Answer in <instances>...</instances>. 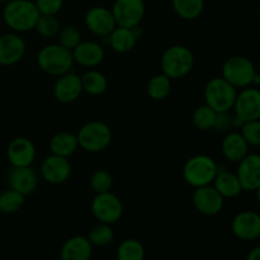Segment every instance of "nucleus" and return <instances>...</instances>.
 Listing matches in <instances>:
<instances>
[{
	"instance_id": "1",
	"label": "nucleus",
	"mask_w": 260,
	"mask_h": 260,
	"mask_svg": "<svg viewBox=\"0 0 260 260\" xmlns=\"http://www.w3.org/2000/svg\"><path fill=\"white\" fill-rule=\"evenodd\" d=\"M37 5L30 0H9L3 9L5 24L14 32H28L35 29L40 18Z\"/></svg>"
},
{
	"instance_id": "2",
	"label": "nucleus",
	"mask_w": 260,
	"mask_h": 260,
	"mask_svg": "<svg viewBox=\"0 0 260 260\" xmlns=\"http://www.w3.org/2000/svg\"><path fill=\"white\" fill-rule=\"evenodd\" d=\"M38 68L51 76H60L69 73L74 65L73 51L60 43L46 45L37 55Z\"/></svg>"
},
{
	"instance_id": "3",
	"label": "nucleus",
	"mask_w": 260,
	"mask_h": 260,
	"mask_svg": "<svg viewBox=\"0 0 260 260\" xmlns=\"http://www.w3.org/2000/svg\"><path fill=\"white\" fill-rule=\"evenodd\" d=\"M217 173V162L208 155H194L183 168V178L193 188L212 184Z\"/></svg>"
},
{
	"instance_id": "4",
	"label": "nucleus",
	"mask_w": 260,
	"mask_h": 260,
	"mask_svg": "<svg viewBox=\"0 0 260 260\" xmlns=\"http://www.w3.org/2000/svg\"><path fill=\"white\" fill-rule=\"evenodd\" d=\"M160 66L162 73L170 79L184 78L194 66V55L185 46H172L162 53Z\"/></svg>"
},
{
	"instance_id": "5",
	"label": "nucleus",
	"mask_w": 260,
	"mask_h": 260,
	"mask_svg": "<svg viewBox=\"0 0 260 260\" xmlns=\"http://www.w3.org/2000/svg\"><path fill=\"white\" fill-rule=\"evenodd\" d=\"M79 146L88 152H101L112 142V131L107 123L102 121H90L79 128Z\"/></svg>"
},
{
	"instance_id": "6",
	"label": "nucleus",
	"mask_w": 260,
	"mask_h": 260,
	"mask_svg": "<svg viewBox=\"0 0 260 260\" xmlns=\"http://www.w3.org/2000/svg\"><path fill=\"white\" fill-rule=\"evenodd\" d=\"M236 88L223 78H213L206 84L205 101L207 106L217 113L229 112L234 108L236 99Z\"/></svg>"
},
{
	"instance_id": "7",
	"label": "nucleus",
	"mask_w": 260,
	"mask_h": 260,
	"mask_svg": "<svg viewBox=\"0 0 260 260\" xmlns=\"http://www.w3.org/2000/svg\"><path fill=\"white\" fill-rule=\"evenodd\" d=\"M255 74L254 63L244 56H233L222 66V78L235 88H246L253 84Z\"/></svg>"
},
{
	"instance_id": "8",
	"label": "nucleus",
	"mask_w": 260,
	"mask_h": 260,
	"mask_svg": "<svg viewBox=\"0 0 260 260\" xmlns=\"http://www.w3.org/2000/svg\"><path fill=\"white\" fill-rule=\"evenodd\" d=\"M91 213L94 217L103 223H116L123 215V205L118 196L109 192L96 193L94 200L91 201Z\"/></svg>"
},
{
	"instance_id": "9",
	"label": "nucleus",
	"mask_w": 260,
	"mask_h": 260,
	"mask_svg": "<svg viewBox=\"0 0 260 260\" xmlns=\"http://www.w3.org/2000/svg\"><path fill=\"white\" fill-rule=\"evenodd\" d=\"M111 10L117 25L135 28L141 24L146 8L144 0H116Z\"/></svg>"
},
{
	"instance_id": "10",
	"label": "nucleus",
	"mask_w": 260,
	"mask_h": 260,
	"mask_svg": "<svg viewBox=\"0 0 260 260\" xmlns=\"http://www.w3.org/2000/svg\"><path fill=\"white\" fill-rule=\"evenodd\" d=\"M192 202L196 210L205 216H215L223 208L225 198L212 184L197 187L193 192Z\"/></svg>"
},
{
	"instance_id": "11",
	"label": "nucleus",
	"mask_w": 260,
	"mask_h": 260,
	"mask_svg": "<svg viewBox=\"0 0 260 260\" xmlns=\"http://www.w3.org/2000/svg\"><path fill=\"white\" fill-rule=\"evenodd\" d=\"M236 118L241 122L260 119V90L256 88H246L236 95L235 103Z\"/></svg>"
},
{
	"instance_id": "12",
	"label": "nucleus",
	"mask_w": 260,
	"mask_h": 260,
	"mask_svg": "<svg viewBox=\"0 0 260 260\" xmlns=\"http://www.w3.org/2000/svg\"><path fill=\"white\" fill-rule=\"evenodd\" d=\"M84 23L93 35L101 37H108L112 30L117 27L113 13L106 7L90 8L84 17Z\"/></svg>"
},
{
	"instance_id": "13",
	"label": "nucleus",
	"mask_w": 260,
	"mask_h": 260,
	"mask_svg": "<svg viewBox=\"0 0 260 260\" xmlns=\"http://www.w3.org/2000/svg\"><path fill=\"white\" fill-rule=\"evenodd\" d=\"M41 175L50 184H62L71 175L70 161L68 157L51 154L42 161Z\"/></svg>"
},
{
	"instance_id": "14",
	"label": "nucleus",
	"mask_w": 260,
	"mask_h": 260,
	"mask_svg": "<svg viewBox=\"0 0 260 260\" xmlns=\"http://www.w3.org/2000/svg\"><path fill=\"white\" fill-rule=\"evenodd\" d=\"M234 235L243 241H253L260 236V215L253 211H243L231 222Z\"/></svg>"
},
{
	"instance_id": "15",
	"label": "nucleus",
	"mask_w": 260,
	"mask_h": 260,
	"mask_svg": "<svg viewBox=\"0 0 260 260\" xmlns=\"http://www.w3.org/2000/svg\"><path fill=\"white\" fill-rule=\"evenodd\" d=\"M238 175L243 190L254 192L260 187V155L248 154L239 161Z\"/></svg>"
},
{
	"instance_id": "16",
	"label": "nucleus",
	"mask_w": 260,
	"mask_h": 260,
	"mask_svg": "<svg viewBox=\"0 0 260 260\" xmlns=\"http://www.w3.org/2000/svg\"><path fill=\"white\" fill-rule=\"evenodd\" d=\"M7 156L12 167H30L36 159L35 144L27 137H15L8 145Z\"/></svg>"
},
{
	"instance_id": "17",
	"label": "nucleus",
	"mask_w": 260,
	"mask_h": 260,
	"mask_svg": "<svg viewBox=\"0 0 260 260\" xmlns=\"http://www.w3.org/2000/svg\"><path fill=\"white\" fill-rule=\"evenodd\" d=\"M25 53V42L17 33L0 36V65L12 66L19 62Z\"/></svg>"
},
{
	"instance_id": "18",
	"label": "nucleus",
	"mask_w": 260,
	"mask_h": 260,
	"mask_svg": "<svg viewBox=\"0 0 260 260\" xmlns=\"http://www.w3.org/2000/svg\"><path fill=\"white\" fill-rule=\"evenodd\" d=\"M57 78L53 85V96L56 101L61 103H71L79 99V96L84 91L80 76L69 71Z\"/></svg>"
},
{
	"instance_id": "19",
	"label": "nucleus",
	"mask_w": 260,
	"mask_h": 260,
	"mask_svg": "<svg viewBox=\"0 0 260 260\" xmlns=\"http://www.w3.org/2000/svg\"><path fill=\"white\" fill-rule=\"evenodd\" d=\"M7 182L9 188L29 196L37 189L38 177L30 167H12L8 172Z\"/></svg>"
},
{
	"instance_id": "20",
	"label": "nucleus",
	"mask_w": 260,
	"mask_h": 260,
	"mask_svg": "<svg viewBox=\"0 0 260 260\" xmlns=\"http://www.w3.org/2000/svg\"><path fill=\"white\" fill-rule=\"evenodd\" d=\"M74 62L84 66V68H95L103 62L106 57L104 48L94 41H81L73 50Z\"/></svg>"
},
{
	"instance_id": "21",
	"label": "nucleus",
	"mask_w": 260,
	"mask_h": 260,
	"mask_svg": "<svg viewBox=\"0 0 260 260\" xmlns=\"http://www.w3.org/2000/svg\"><path fill=\"white\" fill-rule=\"evenodd\" d=\"M139 27L140 25L135 28H126L117 25L108 36V42L112 50L118 53H127L134 50L139 38H141V33H137Z\"/></svg>"
},
{
	"instance_id": "22",
	"label": "nucleus",
	"mask_w": 260,
	"mask_h": 260,
	"mask_svg": "<svg viewBox=\"0 0 260 260\" xmlns=\"http://www.w3.org/2000/svg\"><path fill=\"white\" fill-rule=\"evenodd\" d=\"M93 254V245L86 236L76 235L68 239L61 248L62 260H88Z\"/></svg>"
},
{
	"instance_id": "23",
	"label": "nucleus",
	"mask_w": 260,
	"mask_h": 260,
	"mask_svg": "<svg viewBox=\"0 0 260 260\" xmlns=\"http://www.w3.org/2000/svg\"><path fill=\"white\" fill-rule=\"evenodd\" d=\"M221 151L229 161L239 162L249 154V144L241 134L231 132L221 142Z\"/></svg>"
},
{
	"instance_id": "24",
	"label": "nucleus",
	"mask_w": 260,
	"mask_h": 260,
	"mask_svg": "<svg viewBox=\"0 0 260 260\" xmlns=\"http://www.w3.org/2000/svg\"><path fill=\"white\" fill-rule=\"evenodd\" d=\"M79 142L76 135L71 132H57L50 140L51 154L62 157H70L78 150Z\"/></svg>"
},
{
	"instance_id": "25",
	"label": "nucleus",
	"mask_w": 260,
	"mask_h": 260,
	"mask_svg": "<svg viewBox=\"0 0 260 260\" xmlns=\"http://www.w3.org/2000/svg\"><path fill=\"white\" fill-rule=\"evenodd\" d=\"M212 184L223 198L238 197L243 192V187H241L238 175L230 172H220L218 170Z\"/></svg>"
},
{
	"instance_id": "26",
	"label": "nucleus",
	"mask_w": 260,
	"mask_h": 260,
	"mask_svg": "<svg viewBox=\"0 0 260 260\" xmlns=\"http://www.w3.org/2000/svg\"><path fill=\"white\" fill-rule=\"evenodd\" d=\"M80 78L83 90L90 95H101L108 88V80L106 75L98 70L86 71Z\"/></svg>"
},
{
	"instance_id": "27",
	"label": "nucleus",
	"mask_w": 260,
	"mask_h": 260,
	"mask_svg": "<svg viewBox=\"0 0 260 260\" xmlns=\"http://www.w3.org/2000/svg\"><path fill=\"white\" fill-rule=\"evenodd\" d=\"M172 4L178 17L184 20L197 19L205 9V0H172Z\"/></svg>"
},
{
	"instance_id": "28",
	"label": "nucleus",
	"mask_w": 260,
	"mask_h": 260,
	"mask_svg": "<svg viewBox=\"0 0 260 260\" xmlns=\"http://www.w3.org/2000/svg\"><path fill=\"white\" fill-rule=\"evenodd\" d=\"M146 91L147 95L154 101H162L172 91V79L164 73L154 75L147 83Z\"/></svg>"
},
{
	"instance_id": "29",
	"label": "nucleus",
	"mask_w": 260,
	"mask_h": 260,
	"mask_svg": "<svg viewBox=\"0 0 260 260\" xmlns=\"http://www.w3.org/2000/svg\"><path fill=\"white\" fill-rule=\"evenodd\" d=\"M25 202V196L22 194L18 190L5 189L4 192L0 193V212L12 215V213L18 212L22 210Z\"/></svg>"
},
{
	"instance_id": "30",
	"label": "nucleus",
	"mask_w": 260,
	"mask_h": 260,
	"mask_svg": "<svg viewBox=\"0 0 260 260\" xmlns=\"http://www.w3.org/2000/svg\"><path fill=\"white\" fill-rule=\"evenodd\" d=\"M89 241L93 246H98V248H104L113 243L114 240V231L109 223L99 222L98 225L93 226L89 230L88 236Z\"/></svg>"
},
{
	"instance_id": "31",
	"label": "nucleus",
	"mask_w": 260,
	"mask_h": 260,
	"mask_svg": "<svg viewBox=\"0 0 260 260\" xmlns=\"http://www.w3.org/2000/svg\"><path fill=\"white\" fill-rule=\"evenodd\" d=\"M216 118H217V112L207 104H203V106L197 107L193 112L192 122L196 128L200 131H208L211 128H215Z\"/></svg>"
},
{
	"instance_id": "32",
	"label": "nucleus",
	"mask_w": 260,
	"mask_h": 260,
	"mask_svg": "<svg viewBox=\"0 0 260 260\" xmlns=\"http://www.w3.org/2000/svg\"><path fill=\"white\" fill-rule=\"evenodd\" d=\"M119 260H142L145 258V248L136 239H126L117 249Z\"/></svg>"
},
{
	"instance_id": "33",
	"label": "nucleus",
	"mask_w": 260,
	"mask_h": 260,
	"mask_svg": "<svg viewBox=\"0 0 260 260\" xmlns=\"http://www.w3.org/2000/svg\"><path fill=\"white\" fill-rule=\"evenodd\" d=\"M36 32L43 38H53L58 35L61 29L60 20L56 18V15L41 14L38 18L35 27Z\"/></svg>"
},
{
	"instance_id": "34",
	"label": "nucleus",
	"mask_w": 260,
	"mask_h": 260,
	"mask_svg": "<svg viewBox=\"0 0 260 260\" xmlns=\"http://www.w3.org/2000/svg\"><path fill=\"white\" fill-rule=\"evenodd\" d=\"M90 187L95 193L109 192L113 187V178L107 170H96L90 177Z\"/></svg>"
},
{
	"instance_id": "35",
	"label": "nucleus",
	"mask_w": 260,
	"mask_h": 260,
	"mask_svg": "<svg viewBox=\"0 0 260 260\" xmlns=\"http://www.w3.org/2000/svg\"><path fill=\"white\" fill-rule=\"evenodd\" d=\"M58 43L68 50L73 51L81 42V33L75 25H69L58 32Z\"/></svg>"
},
{
	"instance_id": "36",
	"label": "nucleus",
	"mask_w": 260,
	"mask_h": 260,
	"mask_svg": "<svg viewBox=\"0 0 260 260\" xmlns=\"http://www.w3.org/2000/svg\"><path fill=\"white\" fill-rule=\"evenodd\" d=\"M241 135L249 145L260 146V119L244 122L241 126Z\"/></svg>"
},
{
	"instance_id": "37",
	"label": "nucleus",
	"mask_w": 260,
	"mask_h": 260,
	"mask_svg": "<svg viewBox=\"0 0 260 260\" xmlns=\"http://www.w3.org/2000/svg\"><path fill=\"white\" fill-rule=\"evenodd\" d=\"M35 3L41 14L56 15L63 7V0H36Z\"/></svg>"
},
{
	"instance_id": "38",
	"label": "nucleus",
	"mask_w": 260,
	"mask_h": 260,
	"mask_svg": "<svg viewBox=\"0 0 260 260\" xmlns=\"http://www.w3.org/2000/svg\"><path fill=\"white\" fill-rule=\"evenodd\" d=\"M249 260H260V246H256L248 254Z\"/></svg>"
},
{
	"instance_id": "39",
	"label": "nucleus",
	"mask_w": 260,
	"mask_h": 260,
	"mask_svg": "<svg viewBox=\"0 0 260 260\" xmlns=\"http://www.w3.org/2000/svg\"><path fill=\"white\" fill-rule=\"evenodd\" d=\"M256 194H258V201H259V205H260V187L256 189Z\"/></svg>"
},
{
	"instance_id": "40",
	"label": "nucleus",
	"mask_w": 260,
	"mask_h": 260,
	"mask_svg": "<svg viewBox=\"0 0 260 260\" xmlns=\"http://www.w3.org/2000/svg\"><path fill=\"white\" fill-rule=\"evenodd\" d=\"M7 2H9V0H0V3H7Z\"/></svg>"
}]
</instances>
